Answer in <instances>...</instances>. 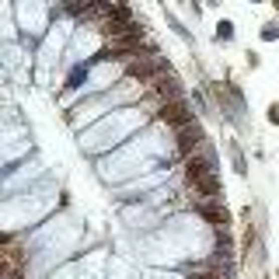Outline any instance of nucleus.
Segmentation results:
<instances>
[{"label":"nucleus","instance_id":"f257e3e1","mask_svg":"<svg viewBox=\"0 0 279 279\" xmlns=\"http://www.w3.org/2000/svg\"><path fill=\"white\" fill-rule=\"evenodd\" d=\"M164 105L150 94L143 105H133V108H119V112H112V115H105L101 122H94L91 129H84V133H77V147H80V154H87V157H94V161H101V157H108L112 150H119V147H126L133 136H140L154 119H157V112H161Z\"/></svg>","mask_w":279,"mask_h":279},{"label":"nucleus","instance_id":"f03ea898","mask_svg":"<svg viewBox=\"0 0 279 279\" xmlns=\"http://www.w3.org/2000/svg\"><path fill=\"white\" fill-rule=\"evenodd\" d=\"M11 14H14L18 39L35 49V46L49 35V28H53V21H56V4H42V0H28V4H25V0H21V4L11 7Z\"/></svg>","mask_w":279,"mask_h":279},{"label":"nucleus","instance_id":"7ed1b4c3","mask_svg":"<svg viewBox=\"0 0 279 279\" xmlns=\"http://www.w3.org/2000/svg\"><path fill=\"white\" fill-rule=\"evenodd\" d=\"M35 157V143H32V129L14 119V122H4V171L18 168L21 161Z\"/></svg>","mask_w":279,"mask_h":279},{"label":"nucleus","instance_id":"20e7f679","mask_svg":"<svg viewBox=\"0 0 279 279\" xmlns=\"http://www.w3.org/2000/svg\"><path fill=\"white\" fill-rule=\"evenodd\" d=\"M39 182H46V164H42V157L35 154V157L21 161L18 168L4 171V199H11V196H21V192L35 189Z\"/></svg>","mask_w":279,"mask_h":279},{"label":"nucleus","instance_id":"39448f33","mask_svg":"<svg viewBox=\"0 0 279 279\" xmlns=\"http://www.w3.org/2000/svg\"><path fill=\"white\" fill-rule=\"evenodd\" d=\"M234 35H237V32H234V21H230V18H220L213 39H216V42H234Z\"/></svg>","mask_w":279,"mask_h":279},{"label":"nucleus","instance_id":"423d86ee","mask_svg":"<svg viewBox=\"0 0 279 279\" xmlns=\"http://www.w3.org/2000/svg\"><path fill=\"white\" fill-rule=\"evenodd\" d=\"M227 147H230V161H234V171H237V175L244 178V175H248V161H244L241 147H237V143H227Z\"/></svg>","mask_w":279,"mask_h":279},{"label":"nucleus","instance_id":"0eeeda50","mask_svg":"<svg viewBox=\"0 0 279 279\" xmlns=\"http://www.w3.org/2000/svg\"><path fill=\"white\" fill-rule=\"evenodd\" d=\"M258 39H262V42H276L279 39V21H265L262 32H258Z\"/></svg>","mask_w":279,"mask_h":279},{"label":"nucleus","instance_id":"6e6552de","mask_svg":"<svg viewBox=\"0 0 279 279\" xmlns=\"http://www.w3.org/2000/svg\"><path fill=\"white\" fill-rule=\"evenodd\" d=\"M265 119H269L272 126H279V101H272V105H269V112H265Z\"/></svg>","mask_w":279,"mask_h":279},{"label":"nucleus","instance_id":"1a4fd4ad","mask_svg":"<svg viewBox=\"0 0 279 279\" xmlns=\"http://www.w3.org/2000/svg\"><path fill=\"white\" fill-rule=\"evenodd\" d=\"M244 63H248V67L255 70V67H258V63H262V56H258V53H251V49H248V53H244Z\"/></svg>","mask_w":279,"mask_h":279}]
</instances>
